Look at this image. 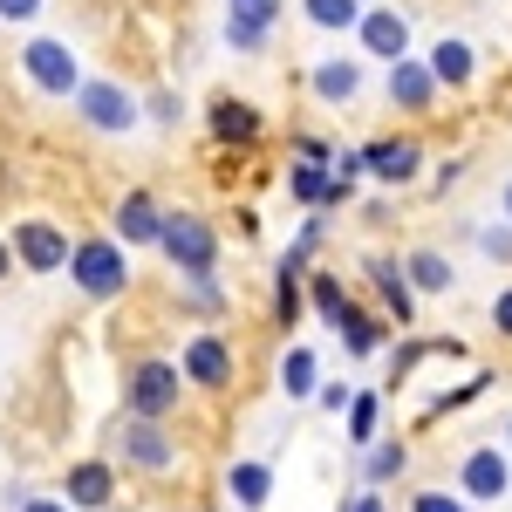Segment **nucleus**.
I'll return each instance as SVG.
<instances>
[{
	"instance_id": "aec40b11",
	"label": "nucleus",
	"mask_w": 512,
	"mask_h": 512,
	"mask_svg": "<svg viewBox=\"0 0 512 512\" xmlns=\"http://www.w3.org/2000/svg\"><path fill=\"white\" fill-rule=\"evenodd\" d=\"M410 280L424 294H451V260L444 253H410Z\"/></svg>"
},
{
	"instance_id": "2f4dec72",
	"label": "nucleus",
	"mask_w": 512,
	"mask_h": 512,
	"mask_svg": "<svg viewBox=\"0 0 512 512\" xmlns=\"http://www.w3.org/2000/svg\"><path fill=\"white\" fill-rule=\"evenodd\" d=\"M492 321H499V328L512 335V294H499V301H492Z\"/></svg>"
},
{
	"instance_id": "c756f323",
	"label": "nucleus",
	"mask_w": 512,
	"mask_h": 512,
	"mask_svg": "<svg viewBox=\"0 0 512 512\" xmlns=\"http://www.w3.org/2000/svg\"><path fill=\"white\" fill-rule=\"evenodd\" d=\"M410 512H465V506H458V499H444V492H417V506H410Z\"/></svg>"
},
{
	"instance_id": "39448f33",
	"label": "nucleus",
	"mask_w": 512,
	"mask_h": 512,
	"mask_svg": "<svg viewBox=\"0 0 512 512\" xmlns=\"http://www.w3.org/2000/svg\"><path fill=\"white\" fill-rule=\"evenodd\" d=\"M123 458H130L137 472H171V465H178V444L158 431V417H130V424H123Z\"/></svg>"
},
{
	"instance_id": "ddd939ff",
	"label": "nucleus",
	"mask_w": 512,
	"mask_h": 512,
	"mask_svg": "<svg viewBox=\"0 0 512 512\" xmlns=\"http://www.w3.org/2000/svg\"><path fill=\"white\" fill-rule=\"evenodd\" d=\"M417 144H369L362 151V171H376L383 185H403V178H417Z\"/></svg>"
},
{
	"instance_id": "5701e85b",
	"label": "nucleus",
	"mask_w": 512,
	"mask_h": 512,
	"mask_svg": "<svg viewBox=\"0 0 512 512\" xmlns=\"http://www.w3.org/2000/svg\"><path fill=\"white\" fill-rule=\"evenodd\" d=\"M280 383H287V396H308V390H315V355H308V349H287Z\"/></svg>"
},
{
	"instance_id": "6e6552de",
	"label": "nucleus",
	"mask_w": 512,
	"mask_h": 512,
	"mask_svg": "<svg viewBox=\"0 0 512 512\" xmlns=\"http://www.w3.org/2000/svg\"><path fill=\"white\" fill-rule=\"evenodd\" d=\"M185 376L205 383V390H226V383H233V349H226L219 335H198L192 349H185Z\"/></svg>"
},
{
	"instance_id": "9d476101",
	"label": "nucleus",
	"mask_w": 512,
	"mask_h": 512,
	"mask_svg": "<svg viewBox=\"0 0 512 512\" xmlns=\"http://www.w3.org/2000/svg\"><path fill=\"white\" fill-rule=\"evenodd\" d=\"M117 233H123V246H151V239L164 233L158 198H151V192H130V198L117 205Z\"/></svg>"
},
{
	"instance_id": "423d86ee",
	"label": "nucleus",
	"mask_w": 512,
	"mask_h": 512,
	"mask_svg": "<svg viewBox=\"0 0 512 512\" xmlns=\"http://www.w3.org/2000/svg\"><path fill=\"white\" fill-rule=\"evenodd\" d=\"M14 253L35 274H55V267H69V233H55L48 219H28V226H14Z\"/></svg>"
},
{
	"instance_id": "72a5a7b5",
	"label": "nucleus",
	"mask_w": 512,
	"mask_h": 512,
	"mask_svg": "<svg viewBox=\"0 0 512 512\" xmlns=\"http://www.w3.org/2000/svg\"><path fill=\"white\" fill-rule=\"evenodd\" d=\"M349 512H383V499H376V492H362V499H355Z\"/></svg>"
},
{
	"instance_id": "c9c22d12",
	"label": "nucleus",
	"mask_w": 512,
	"mask_h": 512,
	"mask_svg": "<svg viewBox=\"0 0 512 512\" xmlns=\"http://www.w3.org/2000/svg\"><path fill=\"white\" fill-rule=\"evenodd\" d=\"M7 267H14V253H7V246H0V274H7Z\"/></svg>"
},
{
	"instance_id": "4468645a",
	"label": "nucleus",
	"mask_w": 512,
	"mask_h": 512,
	"mask_svg": "<svg viewBox=\"0 0 512 512\" xmlns=\"http://www.w3.org/2000/svg\"><path fill=\"white\" fill-rule=\"evenodd\" d=\"M212 137H226V144H253V137H260V110H253V103H233V96H219V103H212Z\"/></svg>"
},
{
	"instance_id": "393cba45",
	"label": "nucleus",
	"mask_w": 512,
	"mask_h": 512,
	"mask_svg": "<svg viewBox=\"0 0 512 512\" xmlns=\"http://www.w3.org/2000/svg\"><path fill=\"white\" fill-rule=\"evenodd\" d=\"M315 308H321V321H328V328L349 315V294H342V280H328V274L315 280Z\"/></svg>"
},
{
	"instance_id": "0eeeda50",
	"label": "nucleus",
	"mask_w": 512,
	"mask_h": 512,
	"mask_svg": "<svg viewBox=\"0 0 512 512\" xmlns=\"http://www.w3.org/2000/svg\"><path fill=\"white\" fill-rule=\"evenodd\" d=\"M76 103H82V117L96 123V130H130V123H137V103L123 96L117 82H82Z\"/></svg>"
},
{
	"instance_id": "7ed1b4c3",
	"label": "nucleus",
	"mask_w": 512,
	"mask_h": 512,
	"mask_svg": "<svg viewBox=\"0 0 512 512\" xmlns=\"http://www.w3.org/2000/svg\"><path fill=\"white\" fill-rule=\"evenodd\" d=\"M123 403H130V417H164V410H178V362H137L130 383H123Z\"/></svg>"
},
{
	"instance_id": "f257e3e1",
	"label": "nucleus",
	"mask_w": 512,
	"mask_h": 512,
	"mask_svg": "<svg viewBox=\"0 0 512 512\" xmlns=\"http://www.w3.org/2000/svg\"><path fill=\"white\" fill-rule=\"evenodd\" d=\"M69 274H76L82 294L110 301V294H123V287H130V260H123L117 239H82V246H69Z\"/></svg>"
},
{
	"instance_id": "f704fd0d",
	"label": "nucleus",
	"mask_w": 512,
	"mask_h": 512,
	"mask_svg": "<svg viewBox=\"0 0 512 512\" xmlns=\"http://www.w3.org/2000/svg\"><path fill=\"white\" fill-rule=\"evenodd\" d=\"M21 512H69V506H55V499H35V506H21Z\"/></svg>"
},
{
	"instance_id": "f3484780",
	"label": "nucleus",
	"mask_w": 512,
	"mask_h": 512,
	"mask_svg": "<svg viewBox=\"0 0 512 512\" xmlns=\"http://www.w3.org/2000/svg\"><path fill=\"white\" fill-rule=\"evenodd\" d=\"M69 499H76V506H103V499H110V465H96V458L76 465V472H69Z\"/></svg>"
},
{
	"instance_id": "a211bd4d",
	"label": "nucleus",
	"mask_w": 512,
	"mask_h": 512,
	"mask_svg": "<svg viewBox=\"0 0 512 512\" xmlns=\"http://www.w3.org/2000/svg\"><path fill=\"white\" fill-rule=\"evenodd\" d=\"M431 76L437 82H472V48H465V41H437L431 48Z\"/></svg>"
},
{
	"instance_id": "a878e982",
	"label": "nucleus",
	"mask_w": 512,
	"mask_h": 512,
	"mask_svg": "<svg viewBox=\"0 0 512 512\" xmlns=\"http://www.w3.org/2000/svg\"><path fill=\"white\" fill-rule=\"evenodd\" d=\"M403 472V444H376L369 451V485H383V478H396Z\"/></svg>"
},
{
	"instance_id": "c85d7f7f",
	"label": "nucleus",
	"mask_w": 512,
	"mask_h": 512,
	"mask_svg": "<svg viewBox=\"0 0 512 512\" xmlns=\"http://www.w3.org/2000/svg\"><path fill=\"white\" fill-rule=\"evenodd\" d=\"M41 0H0V21H35Z\"/></svg>"
},
{
	"instance_id": "f8f14e48",
	"label": "nucleus",
	"mask_w": 512,
	"mask_h": 512,
	"mask_svg": "<svg viewBox=\"0 0 512 512\" xmlns=\"http://www.w3.org/2000/svg\"><path fill=\"white\" fill-rule=\"evenodd\" d=\"M355 28H362V41H369V55H390V62H396V55L410 48V21L390 14V7H383V14H362Z\"/></svg>"
},
{
	"instance_id": "f03ea898",
	"label": "nucleus",
	"mask_w": 512,
	"mask_h": 512,
	"mask_svg": "<svg viewBox=\"0 0 512 512\" xmlns=\"http://www.w3.org/2000/svg\"><path fill=\"white\" fill-rule=\"evenodd\" d=\"M158 246L171 253V267L178 274H212V260H219V239H212V226L205 219H192V212H178V219H164V233H158Z\"/></svg>"
},
{
	"instance_id": "7c9ffc66",
	"label": "nucleus",
	"mask_w": 512,
	"mask_h": 512,
	"mask_svg": "<svg viewBox=\"0 0 512 512\" xmlns=\"http://www.w3.org/2000/svg\"><path fill=\"white\" fill-rule=\"evenodd\" d=\"M151 117H158V123L178 117V96H171V89H158V96H151Z\"/></svg>"
},
{
	"instance_id": "2eb2a0df",
	"label": "nucleus",
	"mask_w": 512,
	"mask_h": 512,
	"mask_svg": "<svg viewBox=\"0 0 512 512\" xmlns=\"http://www.w3.org/2000/svg\"><path fill=\"white\" fill-rule=\"evenodd\" d=\"M465 492L472 499H499L506 492V451H472L465 458Z\"/></svg>"
},
{
	"instance_id": "b1692460",
	"label": "nucleus",
	"mask_w": 512,
	"mask_h": 512,
	"mask_svg": "<svg viewBox=\"0 0 512 512\" xmlns=\"http://www.w3.org/2000/svg\"><path fill=\"white\" fill-rule=\"evenodd\" d=\"M335 328L349 335V355H369V349H376V342H383V328H376V321H369V315H355V301H349V315L335 321Z\"/></svg>"
},
{
	"instance_id": "20e7f679",
	"label": "nucleus",
	"mask_w": 512,
	"mask_h": 512,
	"mask_svg": "<svg viewBox=\"0 0 512 512\" xmlns=\"http://www.w3.org/2000/svg\"><path fill=\"white\" fill-rule=\"evenodd\" d=\"M21 69H28L35 89H48V96H69V89H76V55H69V41H28V48H21Z\"/></svg>"
},
{
	"instance_id": "4be33fe9",
	"label": "nucleus",
	"mask_w": 512,
	"mask_h": 512,
	"mask_svg": "<svg viewBox=\"0 0 512 512\" xmlns=\"http://www.w3.org/2000/svg\"><path fill=\"white\" fill-rule=\"evenodd\" d=\"M267 465H233V499L239 506H267Z\"/></svg>"
},
{
	"instance_id": "cd10ccee",
	"label": "nucleus",
	"mask_w": 512,
	"mask_h": 512,
	"mask_svg": "<svg viewBox=\"0 0 512 512\" xmlns=\"http://www.w3.org/2000/svg\"><path fill=\"white\" fill-rule=\"evenodd\" d=\"M274 315L287 321V328H294V315H301V280H294V274H280V294H274Z\"/></svg>"
},
{
	"instance_id": "412c9836",
	"label": "nucleus",
	"mask_w": 512,
	"mask_h": 512,
	"mask_svg": "<svg viewBox=\"0 0 512 512\" xmlns=\"http://www.w3.org/2000/svg\"><path fill=\"white\" fill-rule=\"evenodd\" d=\"M315 28H355L362 21V0H301Z\"/></svg>"
},
{
	"instance_id": "dca6fc26",
	"label": "nucleus",
	"mask_w": 512,
	"mask_h": 512,
	"mask_svg": "<svg viewBox=\"0 0 512 512\" xmlns=\"http://www.w3.org/2000/svg\"><path fill=\"white\" fill-rule=\"evenodd\" d=\"M355 89H362V69H355V62H315V96L321 103H349Z\"/></svg>"
},
{
	"instance_id": "6ab92c4d",
	"label": "nucleus",
	"mask_w": 512,
	"mask_h": 512,
	"mask_svg": "<svg viewBox=\"0 0 512 512\" xmlns=\"http://www.w3.org/2000/svg\"><path fill=\"white\" fill-rule=\"evenodd\" d=\"M369 274H376V294H383V308H390L396 321H410V280L396 274L390 260H376V267H369Z\"/></svg>"
},
{
	"instance_id": "473e14b6",
	"label": "nucleus",
	"mask_w": 512,
	"mask_h": 512,
	"mask_svg": "<svg viewBox=\"0 0 512 512\" xmlns=\"http://www.w3.org/2000/svg\"><path fill=\"white\" fill-rule=\"evenodd\" d=\"M485 253H506L512 260V233H485Z\"/></svg>"
},
{
	"instance_id": "1a4fd4ad",
	"label": "nucleus",
	"mask_w": 512,
	"mask_h": 512,
	"mask_svg": "<svg viewBox=\"0 0 512 512\" xmlns=\"http://www.w3.org/2000/svg\"><path fill=\"white\" fill-rule=\"evenodd\" d=\"M431 62H410V55H396L390 62V103H403V110H431Z\"/></svg>"
},
{
	"instance_id": "e433bc0d",
	"label": "nucleus",
	"mask_w": 512,
	"mask_h": 512,
	"mask_svg": "<svg viewBox=\"0 0 512 512\" xmlns=\"http://www.w3.org/2000/svg\"><path fill=\"white\" fill-rule=\"evenodd\" d=\"M506 212H512V185H506Z\"/></svg>"
},
{
	"instance_id": "bb28decb",
	"label": "nucleus",
	"mask_w": 512,
	"mask_h": 512,
	"mask_svg": "<svg viewBox=\"0 0 512 512\" xmlns=\"http://www.w3.org/2000/svg\"><path fill=\"white\" fill-rule=\"evenodd\" d=\"M369 431H376V396H355V403H349V437H355V444H369Z\"/></svg>"
},
{
	"instance_id": "9b49d317",
	"label": "nucleus",
	"mask_w": 512,
	"mask_h": 512,
	"mask_svg": "<svg viewBox=\"0 0 512 512\" xmlns=\"http://www.w3.org/2000/svg\"><path fill=\"white\" fill-rule=\"evenodd\" d=\"M274 21H280V0H233V21H226V41H233V48H260Z\"/></svg>"
}]
</instances>
